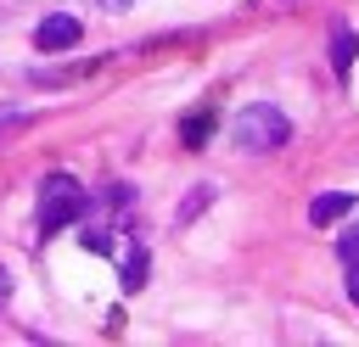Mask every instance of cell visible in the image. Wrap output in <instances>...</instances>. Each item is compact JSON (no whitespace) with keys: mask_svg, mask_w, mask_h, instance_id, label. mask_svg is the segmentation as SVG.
Segmentation results:
<instances>
[{"mask_svg":"<svg viewBox=\"0 0 359 347\" xmlns=\"http://www.w3.org/2000/svg\"><path fill=\"white\" fill-rule=\"evenodd\" d=\"M286 140H292V118H286L280 106H269V101H252V106H241V112L230 118V146H236V151L264 157V151H280Z\"/></svg>","mask_w":359,"mask_h":347,"instance_id":"obj_1","label":"cell"},{"mask_svg":"<svg viewBox=\"0 0 359 347\" xmlns=\"http://www.w3.org/2000/svg\"><path fill=\"white\" fill-rule=\"evenodd\" d=\"M84 213H90V196H84V185L73 174H50L39 185V235H56V229L79 224Z\"/></svg>","mask_w":359,"mask_h":347,"instance_id":"obj_2","label":"cell"},{"mask_svg":"<svg viewBox=\"0 0 359 347\" xmlns=\"http://www.w3.org/2000/svg\"><path fill=\"white\" fill-rule=\"evenodd\" d=\"M79 34H84V22L67 17V11H56V17H45V22L34 28V45H39V50H73Z\"/></svg>","mask_w":359,"mask_h":347,"instance_id":"obj_3","label":"cell"},{"mask_svg":"<svg viewBox=\"0 0 359 347\" xmlns=\"http://www.w3.org/2000/svg\"><path fill=\"white\" fill-rule=\"evenodd\" d=\"M342 213H353V190H325L309 201V224H337Z\"/></svg>","mask_w":359,"mask_h":347,"instance_id":"obj_4","label":"cell"},{"mask_svg":"<svg viewBox=\"0 0 359 347\" xmlns=\"http://www.w3.org/2000/svg\"><path fill=\"white\" fill-rule=\"evenodd\" d=\"M353 50H359V34H353V28H337V34H331V67L348 73V67H353Z\"/></svg>","mask_w":359,"mask_h":347,"instance_id":"obj_5","label":"cell"},{"mask_svg":"<svg viewBox=\"0 0 359 347\" xmlns=\"http://www.w3.org/2000/svg\"><path fill=\"white\" fill-rule=\"evenodd\" d=\"M180 134H185V146H202L208 134H213V112L202 106V112H185L180 118Z\"/></svg>","mask_w":359,"mask_h":347,"instance_id":"obj_6","label":"cell"},{"mask_svg":"<svg viewBox=\"0 0 359 347\" xmlns=\"http://www.w3.org/2000/svg\"><path fill=\"white\" fill-rule=\"evenodd\" d=\"M140 285H146V252L123 246V291H140Z\"/></svg>","mask_w":359,"mask_h":347,"instance_id":"obj_7","label":"cell"},{"mask_svg":"<svg viewBox=\"0 0 359 347\" xmlns=\"http://www.w3.org/2000/svg\"><path fill=\"white\" fill-rule=\"evenodd\" d=\"M84 246L101 252V257H118V252H123V235H118V229H112V235H107V229H84Z\"/></svg>","mask_w":359,"mask_h":347,"instance_id":"obj_8","label":"cell"},{"mask_svg":"<svg viewBox=\"0 0 359 347\" xmlns=\"http://www.w3.org/2000/svg\"><path fill=\"white\" fill-rule=\"evenodd\" d=\"M208 201H213V185H196V190H191V196L180 201V224H191V218H196V213H202Z\"/></svg>","mask_w":359,"mask_h":347,"instance_id":"obj_9","label":"cell"},{"mask_svg":"<svg viewBox=\"0 0 359 347\" xmlns=\"http://www.w3.org/2000/svg\"><path fill=\"white\" fill-rule=\"evenodd\" d=\"M337 257H342V269H359V224L337 241Z\"/></svg>","mask_w":359,"mask_h":347,"instance_id":"obj_10","label":"cell"},{"mask_svg":"<svg viewBox=\"0 0 359 347\" xmlns=\"http://www.w3.org/2000/svg\"><path fill=\"white\" fill-rule=\"evenodd\" d=\"M22 123H34L28 106H0V134H11V129H22Z\"/></svg>","mask_w":359,"mask_h":347,"instance_id":"obj_11","label":"cell"},{"mask_svg":"<svg viewBox=\"0 0 359 347\" xmlns=\"http://www.w3.org/2000/svg\"><path fill=\"white\" fill-rule=\"evenodd\" d=\"M135 0H101V11H129Z\"/></svg>","mask_w":359,"mask_h":347,"instance_id":"obj_12","label":"cell"},{"mask_svg":"<svg viewBox=\"0 0 359 347\" xmlns=\"http://www.w3.org/2000/svg\"><path fill=\"white\" fill-rule=\"evenodd\" d=\"M348 297L359 302V269H348Z\"/></svg>","mask_w":359,"mask_h":347,"instance_id":"obj_13","label":"cell"},{"mask_svg":"<svg viewBox=\"0 0 359 347\" xmlns=\"http://www.w3.org/2000/svg\"><path fill=\"white\" fill-rule=\"evenodd\" d=\"M6 291H11V274H6V269H0V297H6Z\"/></svg>","mask_w":359,"mask_h":347,"instance_id":"obj_14","label":"cell"}]
</instances>
